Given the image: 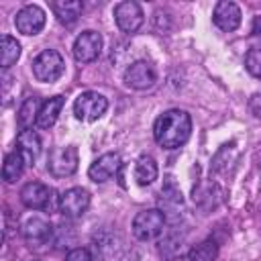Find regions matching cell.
Returning <instances> with one entry per match:
<instances>
[{
	"instance_id": "cell-1",
	"label": "cell",
	"mask_w": 261,
	"mask_h": 261,
	"mask_svg": "<svg viewBox=\"0 0 261 261\" xmlns=\"http://www.w3.org/2000/svg\"><path fill=\"white\" fill-rule=\"evenodd\" d=\"M192 133V118L186 110L171 108L157 116L153 124V137L159 147L163 149H177L181 147Z\"/></svg>"
},
{
	"instance_id": "cell-2",
	"label": "cell",
	"mask_w": 261,
	"mask_h": 261,
	"mask_svg": "<svg viewBox=\"0 0 261 261\" xmlns=\"http://www.w3.org/2000/svg\"><path fill=\"white\" fill-rule=\"evenodd\" d=\"M20 202L31 210H57L59 198L55 196V190L41 184V181H29L20 190Z\"/></svg>"
},
{
	"instance_id": "cell-3",
	"label": "cell",
	"mask_w": 261,
	"mask_h": 261,
	"mask_svg": "<svg viewBox=\"0 0 261 261\" xmlns=\"http://www.w3.org/2000/svg\"><path fill=\"white\" fill-rule=\"evenodd\" d=\"M63 71H65V61L61 53L55 49H45L33 59V75L43 84L57 82L63 75Z\"/></svg>"
},
{
	"instance_id": "cell-4",
	"label": "cell",
	"mask_w": 261,
	"mask_h": 261,
	"mask_svg": "<svg viewBox=\"0 0 261 261\" xmlns=\"http://www.w3.org/2000/svg\"><path fill=\"white\" fill-rule=\"evenodd\" d=\"M165 228V214L159 208L141 210L133 218V234L139 241H153L163 234Z\"/></svg>"
},
{
	"instance_id": "cell-5",
	"label": "cell",
	"mask_w": 261,
	"mask_h": 261,
	"mask_svg": "<svg viewBox=\"0 0 261 261\" xmlns=\"http://www.w3.org/2000/svg\"><path fill=\"white\" fill-rule=\"evenodd\" d=\"M108 108V100L98 92H82L73 102V114L77 120L94 122Z\"/></svg>"
},
{
	"instance_id": "cell-6",
	"label": "cell",
	"mask_w": 261,
	"mask_h": 261,
	"mask_svg": "<svg viewBox=\"0 0 261 261\" xmlns=\"http://www.w3.org/2000/svg\"><path fill=\"white\" fill-rule=\"evenodd\" d=\"M77 163H80V153H77V147H73V145L55 147L47 159V167L55 177L71 175L77 169Z\"/></svg>"
},
{
	"instance_id": "cell-7",
	"label": "cell",
	"mask_w": 261,
	"mask_h": 261,
	"mask_svg": "<svg viewBox=\"0 0 261 261\" xmlns=\"http://www.w3.org/2000/svg\"><path fill=\"white\" fill-rule=\"evenodd\" d=\"M114 20L118 24V29L122 33H137L145 20V14H143V8L133 2V0H126V2H118L114 6Z\"/></svg>"
},
{
	"instance_id": "cell-8",
	"label": "cell",
	"mask_w": 261,
	"mask_h": 261,
	"mask_svg": "<svg viewBox=\"0 0 261 261\" xmlns=\"http://www.w3.org/2000/svg\"><path fill=\"white\" fill-rule=\"evenodd\" d=\"M45 20H47V16H45V10L41 6L27 4L16 12L14 27L22 35H39L43 31V27H45Z\"/></svg>"
},
{
	"instance_id": "cell-9",
	"label": "cell",
	"mask_w": 261,
	"mask_h": 261,
	"mask_svg": "<svg viewBox=\"0 0 261 261\" xmlns=\"http://www.w3.org/2000/svg\"><path fill=\"white\" fill-rule=\"evenodd\" d=\"M155 82H157V71L145 59H139V61L130 63L124 71V84L133 90H147Z\"/></svg>"
},
{
	"instance_id": "cell-10",
	"label": "cell",
	"mask_w": 261,
	"mask_h": 261,
	"mask_svg": "<svg viewBox=\"0 0 261 261\" xmlns=\"http://www.w3.org/2000/svg\"><path fill=\"white\" fill-rule=\"evenodd\" d=\"M102 51V37L96 31H84L73 41V57L80 63H90L98 59Z\"/></svg>"
},
{
	"instance_id": "cell-11",
	"label": "cell",
	"mask_w": 261,
	"mask_h": 261,
	"mask_svg": "<svg viewBox=\"0 0 261 261\" xmlns=\"http://www.w3.org/2000/svg\"><path fill=\"white\" fill-rule=\"evenodd\" d=\"M90 206V192L84 188H69L59 196V212L67 218L82 216Z\"/></svg>"
},
{
	"instance_id": "cell-12",
	"label": "cell",
	"mask_w": 261,
	"mask_h": 261,
	"mask_svg": "<svg viewBox=\"0 0 261 261\" xmlns=\"http://www.w3.org/2000/svg\"><path fill=\"white\" fill-rule=\"evenodd\" d=\"M20 232H22V239L35 249H41L51 241V224L41 216L27 218L24 224L20 226Z\"/></svg>"
},
{
	"instance_id": "cell-13",
	"label": "cell",
	"mask_w": 261,
	"mask_h": 261,
	"mask_svg": "<svg viewBox=\"0 0 261 261\" xmlns=\"http://www.w3.org/2000/svg\"><path fill=\"white\" fill-rule=\"evenodd\" d=\"M120 167H122V163H120V155H118V153H104V155H100V157L90 165L88 177H90L92 181H96V184H104V181H108L112 175H116Z\"/></svg>"
},
{
	"instance_id": "cell-14",
	"label": "cell",
	"mask_w": 261,
	"mask_h": 261,
	"mask_svg": "<svg viewBox=\"0 0 261 261\" xmlns=\"http://www.w3.org/2000/svg\"><path fill=\"white\" fill-rule=\"evenodd\" d=\"M212 20L214 24L220 29V31H234L239 29L241 24V8L234 4V2H228V0H222L214 6V14H212Z\"/></svg>"
},
{
	"instance_id": "cell-15",
	"label": "cell",
	"mask_w": 261,
	"mask_h": 261,
	"mask_svg": "<svg viewBox=\"0 0 261 261\" xmlns=\"http://www.w3.org/2000/svg\"><path fill=\"white\" fill-rule=\"evenodd\" d=\"M16 151L22 155V159L27 161V165H31L39 153H41V139L33 128H24L18 133L16 137Z\"/></svg>"
},
{
	"instance_id": "cell-16",
	"label": "cell",
	"mask_w": 261,
	"mask_h": 261,
	"mask_svg": "<svg viewBox=\"0 0 261 261\" xmlns=\"http://www.w3.org/2000/svg\"><path fill=\"white\" fill-rule=\"evenodd\" d=\"M63 102H65L63 96H53V98L45 100V102L41 104V110H39V116H37V126L43 128V130L51 128V126L55 124V120H57L61 108H63Z\"/></svg>"
},
{
	"instance_id": "cell-17",
	"label": "cell",
	"mask_w": 261,
	"mask_h": 261,
	"mask_svg": "<svg viewBox=\"0 0 261 261\" xmlns=\"http://www.w3.org/2000/svg\"><path fill=\"white\" fill-rule=\"evenodd\" d=\"M51 8H53L57 20L61 24H67L69 27V24H73L80 18V14L84 10V4L80 0H57V2H53Z\"/></svg>"
},
{
	"instance_id": "cell-18",
	"label": "cell",
	"mask_w": 261,
	"mask_h": 261,
	"mask_svg": "<svg viewBox=\"0 0 261 261\" xmlns=\"http://www.w3.org/2000/svg\"><path fill=\"white\" fill-rule=\"evenodd\" d=\"M159 175V167H157V161L151 157V155H141L135 163V179L139 186H149L157 179Z\"/></svg>"
},
{
	"instance_id": "cell-19",
	"label": "cell",
	"mask_w": 261,
	"mask_h": 261,
	"mask_svg": "<svg viewBox=\"0 0 261 261\" xmlns=\"http://www.w3.org/2000/svg\"><path fill=\"white\" fill-rule=\"evenodd\" d=\"M39 110H41V102L37 96H31L27 98L20 108H18V114H16V120L20 124V128H31L33 124H37V116H39Z\"/></svg>"
},
{
	"instance_id": "cell-20",
	"label": "cell",
	"mask_w": 261,
	"mask_h": 261,
	"mask_svg": "<svg viewBox=\"0 0 261 261\" xmlns=\"http://www.w3.org/2000/svg\"><path fill=\"white\" fill-rule=\"evenodd\" d=\"M27 161L22 159V155L18 151H12L4 157V165H2V177L6 184H14L20 175H22V169H24Z\"/></svg>"
},
{
	"instance_id": "cell-21",
	"label": "cell",
	"mask_w": 261,
	"mask_h": 261,
	"mask_svg": "<svg viewBox=\"0 0 261 261\" xmlns=\"http://www.w3.org/2000/svg\"><path fill=\"white\" fill-rule=\"evenodd\" d=\"M18 57H20L18 41L10 35H2V45H0V65H2V69H8L12 63H16Z\"/></svg>"
},
{
	"instance_id": "cell-22",
	"label": "cell",
	"mask_w": 261,
	"mask_h": 261,
	"mask_svg": "<svg viewBox=\"0 0 261 261\" xmlns=\"http://www.w3.org/2000/svg\"><path fill=\"white\" fill-rule=\"evenodd\" d=\"M216 257H218V245L212 239H206V241L194 245L188 253L190 261H216Z\"/></svg>"
},
{
	"instance_id": "cell-23",
	"label": "cell",
	"mask_w": 261,
	"mask_h": 261,
	"mask_svg": "<svg viewBox=\"0 0 261 261\" xmlns=\"http://www.w3.org/2000/svg\"><path fill=\"white\" fill-rule=\"evenodd\" d=\"M245 67L253 77H261V47L249 49L245 55Z\"/></svg>"
},
{
	"instance_id": "cell-24",
	"label": "cell",
	"mask_w": 261,
	"mask_h": 261,
	"mask_svg": "<svg viewBox=\"0 0 261 261\" xmlns=\"http://www.w3.org/2000/svg\"><path fill=\"white\" fill-rule=\"evenodd\" d=\"M161 196H163V202H165V204H171V206H179V204H181V192L175 188V184L171 181V177H169L167 184L161 188Z\"/></svg>"
},
{
	"instance_id": "cell-25",
	"label": "cell",
	"mask_w": 261,
	"mask_h": 261,
	"mask_svg": "<svg viewBox=\"0 0 261 261\" xmlns=\"http://www.w3.org/2000/svg\"><path fill=\"white\" fill-rule=\"evenodd\" d=\"M181 243H184V239H181V237L169 234V237H165V239L161 241V253L165 255V253H167V249H173V255H179V253H181Z\"/></svg>"
},
{
	"instance_id": "cell-26",
	"label": "cell",
	"mask_w": 261,
	"mask_h": 261,
	"mask_svg": "<svg viewBox=\"0 0 261 261\" xmlns=\"http://www.w3.org/2000/svg\"><path fill=\"white\" fill-rule=\"evenodd\" d=\"M65 261H92V255L88 249L84 247H77V249H71L65 257Z\"/></svg>"
},
{
	"instance_id": "cell-27",
	"label": "cell",
	"mask_w": 261,
	"mask_h": 261,
	"mask_svg": "<svg viewBox=\"0 0 261 261\" xmlns=\"http://www.w3.org/2000/svg\"><path fill=\"white\" fill-rule=\"evenodd\" d=\"M249 110H251V114H253L255 118H261V92H257V94L251 96V100H249Z\"/></svg>"
},
{
	"instance_id": "cell-28",
	"label": "cell",
	"mask_w": 261,
	"mask_h": 261,
	"mask_svg": "<svg viewBox=\"0 0 261 261\" xmlns=\"http://www.w3.org/2000/svg\"><path fill=\"white\" fill-rule=\"evenodd\" d=\"M255 31L261 35V16H257V18H255Z\"/></svg>"
},
{
	"instance_id": "cell-29",
	"label": "cell",
	"mask_w": 261,
	"mask_h": 261,
	"mask_svg": "<svg viewBox=\"0 0 261 261\" xmlns=\"http://www.w3.org/2000/svg\"><path fill=\"white\" fill-rule=\"evenodd\" d=\"M259 171H261V163H259Z\"/></svg>"
},
{
	"instance_id": "cell-30",
	"label": "cell",
	"mask_w": 261,
	"mask_h": 261,
	"mask_svg": "<svg viewBox=\"0 0 261 261\" xmlns=\"http://www.w3.org/2000/svg\"><path fill=\"white\" fill-rule=\"evenodd\" d=\"M33 261H39V259H33Z\"/></svg>"
}]
</instances>
